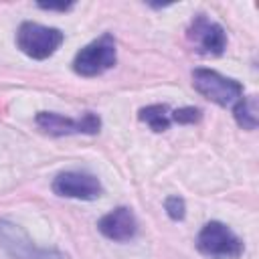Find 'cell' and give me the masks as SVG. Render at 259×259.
Instances as JSON below:
<instances>
[{"label":"cell","mask_w":259,"mask_h":259,"mask_svg":"<svg viewBox=\"0 0 259 259\" xmlns=\"http://www.w3.org/2000/svg\"><path fill=\"white\" fill-rule=\"evenodd\" d=\"M65 34L55 26H45L38 22H22L16 30V47L30 59L45 61L59 51Z\"/></svg>","instance_id":"1"},{"label":"cell","mask_w":259,"mask_h":259,"mask_svg":"<svg viewBox=\"0 0 259 259\" xmlns=\"http://www.w3.org/2000/svg\"><path fill=\"white\" fill-rule=\"evenodd\" d=\"M196 249L210 259H239L245 251V245L241 237L231 231V227L221 221H210L200 229L196 237Z\"/></svg>","instance_id":"2"},{"label":"cell","mask_w":259,"mask_h":259,"mask_svg":"<svg viewBox=\"0 0 259 259\" xmlns=\"http://www.w3.org/2000/svg\"><path fill=\"white\" fill-rule=\"evenodd\" d=\"M117 61L115 40L109 32L85 45L73 59V71L81 77H97L109 71Z\"/></svg>","instance_id":"3"},{"label":"cell","mask_w":259,"mask_h":259,"mask_svg":"<svg viewBox=\"0 0 259 259\" xmlns=\"http://www.w3.org/2000/svg\"><path fill=\"white\" fill-rule=\"evenodd\" d=\"M192 85L202 97H206L208 101L221 107H233L243 97V85L239 81L225 77L212 69H202V67L194 69Z\"/></svg>","instance_id":"4"},{"label":"cell","mask_w":259,"mask_h":259,"mask_svg":"<svg viewBox=\"0 0 259 259\" xmlns=\"http://www.w3.org/2000/svg\"><path fill=\"white\" fill-rule=\"evenodd\" d=\"M34 123L49 136H71V134L93 136L101 130V119L93 111H85L83 117H79V119L65 117L55 111H38L34 115Z\"/></svg>","instance_id":"5"},{"label":"cell","mask_w":259,"mask_h":259,"mask_svg":"<svg viewBox=\"0 0 259 259\" xmlns=\"http://www.w3.org/2000/svg\"><path fill=\"white\" fill-rule=\"evenodd\" d=\"M0 247L12 259H65L57 251L38 249L26 231L10 221H0Z\"/></svg>","instance_id":"6"},{"label":"cell","mask_w":259,"mask_h":259,"mask_svg":"<svg viewBox=\"0 0 259 259\" xmlns=\"http://www.w3.org/2000/svg\"><path fill=\"white\" fill-rule=\"evenodd\" d=\"M186 36L196 53L206 57H219L227 49V32L225 28L210 20L204 14H196L186 30Z\"/></svg>","instance_id":"7"},{"label":"cell","mask_w":259,"mask_h":259,"mask_svg":"<svg viewBox=\"0 0 259 259\" xmlns=\"http://www.w3.org/2000/svg\"><path fill=\"white\" fill-rule=\"evenodd\" d=\"M51 188L57 196L77 198V200H95L103 192V186L97 180V176L87 172H77V170H67L57 174L53 178Z\"/></svg>","instance_id":"8"},{"label":"cell","mask_w":259,"mask_h":259,"mask_svg":"<svg viewBox=\"0 0 259 259\" xmlns=\"http://www.w3.org/2000/svg\"><path fill=\"white\" fill-rule=\"evenodd\" d=\"M97 229L103 237L117 241V243H125V241L136 237L138 221H136V214L132 212V208L117 206L97 221Z\"/></svg>","instance_id":"9"},{"label":"cell","mask_w":259,"mask_h":259,"mask_svg":"<svg viewBox=\"0 0 259 259\" xmlns=\"http://www.w3.org/2000/svg\"><path fill=\"white\" fill-rule=\"evenodd\" d=\"M259 113V107H257V97L255 95H243L235 105H233V115H235V121L243 127V130H255L257 127V117Z\"/></svg>","instance_id":"10"},{"label":"cell","mask_w":259,"mask_h":259,"mask_svg":"<svg viewBox=\"0 0 259 259\" xmlns=\"http://www.w3.org/2000/svg\"><path fill=\"white\" fill-rule=\"evenodd\" d=\"M138 117H140V121H144L154 132H166L170 127V123H172L170 109L166 105H160V103L142 107L140 113H138Z\"/></svg>","instance_id":"11"},{"label":"cell","mask_w":259,"mask_h":259,"mask_svg":"<svg viewBox=\"0 0 259 259\" xmlns=\"http://www.w3.org/2000/svg\"><path fill=\"white\" fill-rule=\"evenodd\" d=\"M164 210H166V214H168L172 221H182L184 214H186L184 198H182V196H176V194L168 196V198L164 200Z\"/></svg>","instance_id":"12"},{"label":"cell","mask_w":259,"mask_h":259,"mask_svg":"<svg viewBox=\"0 0 259 259\" xmlns=\"http://www.w3.org/2000/svg\"><path fill=\"white\" fill-rule=\"evenodd\" d=\"M200 117H202V111L198 107H180L170 111V119L176 123H196L200 121Z\"/></svg>","instance_id":"13"},{"label":"cell","mask_w":259,"mask_h":259,"mask_svg":"<svg viewBox=\"0 0 259 259\" xmlns=\"http://www.w3.org/2000/svg\"><path fill=\"white\" fill-rule=\"evenodd\" d=\"M38 8H42V10H61V12H65V10H71L73 8V4L69 2V4H45V2H38Z\"/></svg>","instance_id":"14"}]
</instances>
